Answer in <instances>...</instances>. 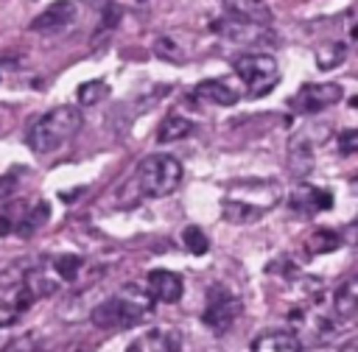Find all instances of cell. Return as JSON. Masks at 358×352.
<instances>
[{"label": "cell", "instance_id": "484cf974", "mask_svg": "<svg viewBox=\"0 0 358 352\" xmlns=\"http://www.w3.org/2000/svg\"><path fill=\"white\" fill-rule=\"evenodd\" d=\"M117 20H120V6H103V20H101V31H106V28L117 25Z\"/></svg>", "mask_w": 358, "mask_h": 352}, {"label": "cell", "instance_id": "4fadbf2b", "mask_svg": "<svg viewBox=\"0 0 358 352\" xmlns=\"http://www.w3.org/2000/svg\"><path fill=\"white\" fill-rule=\"evenodd\" d=\"M224 14H232L238 20H246V22H255V25H263L268 28L271 22V8L266 3H255V0H227L224 6Z\"/></svg>", "mask_w": 358, "mask_h": 352}, {"label": "cell", "instance_id": "603a6c76", "mask_svg": "<svg viewBox=\"0 0 358 352\" xmlns=\"http://www.w3.org/2000/svg\"><path fill=\"white\" fill-rule=\"evenodd\" d=\"M101 98H109V84L106 81H87L78 87V101L81 103H98Z\"/></svg>", "mask_w": 358, "mask_h": 352}, {"label": "cell", "instance_id": "8fae6325", "mask_svg": "<svg viewBox=\"0 0 358 352\" xmlns=\"http://www.w3.org/2000/svg\"><path fill=\"white\" fill-rule=\"evenodd\" d=\"M221 215H224L229 223H255V221H260V218L266 215V210L229 193V196L221 198Z\"/></svg>", "mask_w": 358, "mask_h": 352}, {"label": "cell", "instance_id": "2e32d148", "mask_svg": "<svg viewBox=\"0 0 358 352\" xmlns=\"http://www.w3.org/2000/svg\"><path fill=\"white\" fill-rule=\"evenodd\" d=\"M333 310L338 318H352L358 310V282L350 277L333 296Z\"/></svg>", "mask_w": 358, "mask_h": 352}, {"label": "cell", "instance_id": "6da1fadb", "mask_svg": "<svg viewBox=\"0 0 358 352\" xmlns=\"http://www.w3.org/2000/svg\"><path fill=\"white\" fill-rule=\"evenodd\" d=\"M81 129V112L70 103L64 106H53L45 115H39L36 120H31L28 131H25V142L34 154H53L59 151L64 142H70Z\"/></svg>", "mask_w": 358, "mask_h": 352}, {"label": "cell", "instance_id": "4316f807", "mask_svg": "<svg viewBox=\"0 0 358 352\" xmlns=\"http://www.w3.org/2000/svg\"><path fill=\"white\" fill-rule=\"evenodd\" d=\"M8 352H34V346H31V335H28V338L14 341V344L8 346Z\"/></svg>", "mask_w": 358, "mask_h": 352}, {"label": "cell", "instance_id": "8992f818", "mask_svg": "<svg viewBox=\"0 0 358 352\" xmlns=\"http://www.w3.org/2000/svg\"><path fill=\"white\" fill-rule=\"evenodd\" d=\"M344 95L341 84L336 81H322V84H305L294 98H291V109L296 115H316L333 103H338Z\"/></svg>", "mask_w": 358, "mask_h": 352}, {"label": "cell", "instance_id": "9a60e30c", "mask_svg": "<svg viewBox=\"0 0 358 352\" xmlns=\"http://www.w3.org/2000/svg\"><path fill=\"white\" fill-rule=\"evenodd\" d=\"M313 148H310V142L299 134V137H294L291 140V145H288V168H291V173L294 176H308L310 170H313Z\"/></svg>", "mask_w": 358, "mask_h": 352}, {"label": "cell", "instance_id": "44dd1931", "mask_svg": "<svg viewBox=\"0 0 358 352\" xmlns=\"http://www.w3.org/2000/svg\"><path fill=\"white\" fill-rule=\"evenodd\" d=\"M84 265V260L78 257V254H62V257H56L53 260V271L62 277V279H67V282H73L76 277H78V268Z\"/></svg>", "mask_w": 358, "mask_h": 352}, {"label": "cell", "instance_id": "ba28073f", "mask_svg": "<svg viewBox=\"0 0 358 352\" xmlns=\"http://www.w3.org/2000/svg\"><path fill=\"white\" fill-rule=\"evenodd\" d=\"M148 296L154 302H165V305H173L182 299V291H185V282L179 274L173 271H165V268H154L148 271Z\"/></svg>", "mask_w": 358, "mask_h": 352}, {"label": "cell", "instance_id": "7c38bea8", "mask_svg": "<svg viewBox=\"0 0 358 352\" xmlns=\"http://www.w3.org/2000/svg\"><path fill=\"white\" fill-rule=\"evenodd\" d=\"M252 352H302V344L291 330H268L252 341Z\"/></svg>", "mask_w": 358, "mask_h": 352}, {"label": "cell", "instance_id": "5b68a950", "mask_svg": "<svg viewBox=\"0 0 358 352\" xmlns=\"http://www.w3.org/2000/svg\"><path fill=\"white\" fill-rule=\"evenodd\" d=\"M243 313V302L227 291L224 285H213L207 291V305H204V313H201V321L213 330V332H227L238 316Z\"/></svg>", "mask_w": 358, "mask_h": 352}, {"label": "cell", "instance_id": "ac0fdd59", "mask_svg": "<svg viewBox=\"0 0 358 352\" xmlns=\"http://www.w3.org/2000/svg\"><path fill=\"white\" fill-rule=\"evenodd\" d=\"M338 246H341V237H338V232H333V229H324V226L313 229V232L308 235V240H305V249H308V254H327V251H333V249H338Z\"/></svg>", "mask_w": 358, "mask_h": 352}, {"label": "cell", "instance_id": "277c9868", "mask_svg": "<svg viewBox=\"0 0 358 352\" xmlns=\"http://www.w3.org/2000/svg\"><path fill=\"white\" fill-rule=\"evenodd\" d=\"M148 313V302H137V299H106L98 307H92L90 321L98 330H129L134 324H140V318Z\"/></svg>", "mask_w": 358, "mask_h": 352}, {"label": "cell", "instance_id": "f546056e", "mask_svg": "<svg viewBox=\"0 0 358 352\" xmlns=\"http://www.w3.org/2000/svg\"><path fill=\"white\" fill-rule=\"evenodd\" d=\"M126 352H143V346L140 344H131V346H126Z\"/></svg>", "mask_w": 358, "mask_h": 352}, {"label": "cell", "instance_id": "3957f363", "mask_svg": "<svg viewBox=\"0 0 358 352\" xmlns=\"http://www.w3.org/2000/svg\"><path fill=\"white\" fill-rule=\"evenodd\" d=\"M235 75L246 84L249 98H263L280 84V67L271 53H243L241 59L232 61Z\"/></svg>", "mask_w": 358, "mask_h": 352}, {"label": "cell", "instance_id": "cb8c5ba5", "mask_svg": "<svg viewBox=\"0 0 358 352\" xmlns=\"http://www.w3.org/2000/svg\"><path fill=\"white\" fill-rule=\"evenodd\" d=\"M338 151H341L344 156H350V154L358 151V131H355V129L341 131V137H338Z\"/></svg>", "mask_w": 358, "mask_h": 352}, {"label": "cell", "instance_id": "d4e9b609", "mask_svg": "<svg viewBox=\"0 0 358 352\" xmlns=\"http://www.w3.org/2000/svg\"><path fill=\"white\" fill-rule=\"evenodd\" d=\"M154 50L159 53V56H165V59H171V61H176L179 56H176V45L168 39V36H159V42L154 45Z\"/></svg>", "mask_w": 358, "mask_h": 352}, {"label": "cell", "instance_id": "52a82bcc", "mask_svg": "<svg viewBox=\"0 0 358 352\" xmlns=\"http://www.w3.org/2000/svg\"><path fill=\"white\" fill-rule=\"evenodd\" d=\"M213 31L238 42V45H260V42H268V28L263 25H255V22H246V20H238L232 14H224L221 20L213 22Z\"/></svg>", "mask_w": 358, "mask_h": 352}, {"label": "cell", "instance_id": "5bb4252c", "mask_svg": "<svg viewBox=\"0 0 358 352\" xmlns=\"http://www.w3.org/2000/svg\"><path fill=\"white\" fill-rule=\"evenodd\" d=\"M193 95L201 98V101H207V103H215V106H235L241 101V95L224 78H207V81H201L193 89Z\"/></svg>", "mask_w": 358, "mask_h": 352}, {"label": "cell", "instance_id": "7402d4cb", "mask_svg": "<svg viewBox=\"0 0 358 352\" xmlns=\"http://www.w3.org/2000/svg\"><path fill=\"white\" fill-rule=\"evenodd\" d=\"M182 243H185V249H187L190 254H204V251L210 249V240H207V235H204L199 226H185Z\"/></svg>", "mask_w": 358, "mask_h": 352}, {"label": "cell", "instance_id": "83f0119b", "mask_svg": "<svg viewBox=\"0 0 358 352\" xmlns=\"http://www.w3.org/2000/svg\"><path fill=\"white\" fill-rule=\"evenodd\" d=\"M8 232H11V221H8L6 215H0V237L8 235Z\"/></svg>", "mask_w": 358, "mask_h": 352}, {"label": "cell", "instance_id": "7a4b0ae2", "mask_svg": "<svg viewBox=\"0 0 358 352\" xmlns=\"http://www.w3.org/2000/svg\"><path fill=\"white\" fill-rule=\"evenodd\" d=\"M182 162L171 154H148L137 168V190L148 198L171 196L182 182Z\"/></svg>", "mask_w": 358, "mask_h": 352}, {"label": "cell", "instance_id": "e0dca14e", "mask_svg": "<svg viewBox=\"0 0 358 352\" xmlns=\"http://www.w3.org/2000/svg\"><path fill=\"white\" fill-rule=\"evenodd\" d=\"M190 131H193V120H187L185 115H168L157 129V142H176Z\"/></svg>", "mask_w": 358, "mask_h": 352}, {"label": "cell", "instance_id": "30bf717a", "mask_svg": "<svg viewBox=\"0 0 358 352\" xmlns=\"http://www.w3.org/2000/svg\"><path fill=\"white\" fill-rule=\"evenodd\" d=\"M73 17H76V3H53V6H48L42 14H36V17L31 20V31H36V34H50V31L64 28Z\"/></svg>", "mask_w": 358, "mask_h": 352}, {"label": "cell", "instance_id": "9c48e42d", "mask_svg": "<svg viewBox=\"0 0 358 352\" xmlns=\"http://www.w3.org/2000/svg\"><path fill=\"white\" fill-rule=\"evenodd\" d=\"M288 204H291V210H296V212H302V215H313V212H319V210H330L333 196H330L327 190H322V187L299 184V187L291 193Z\"/></svg>", "mask_w": 358, "mask_h": 352}, {"label": "cell", "instance_id": "d6986e66", "mask_svg": "<svg viewBox=\"0 0 358 352\" xmlns=\"http://www.w3.org/2000/svg\"><path fill=\"white\" fill-rule=\"evenodd\" d=\"M48 218H50L48 201H36L31 210H25V215H22V221H20V226H17V235H20V237H31Z\"/></svg>", "mask_w": 358, "mask_h": 352}, {"label": "cell", "instance_id": "f1b7e54d", "mask_svg": "<svg viewBox=\"0 0 358 352\" xmlns=\"http://www.w3.org/2000/svg\"><path fill=\"white\" fill-rule=\"evenodd\" d=\"M338 352H358V346H355V341H347V344H344Z\"/></svg>", "mask_w": 358, "mask_h": 352}, {"label": "cell", "instance_id": "ffe728a7", "mask_svg": "<svg viewBox=\"0 0 358 352\" xmlns=\"http://www.w3.org/2000/svg\"><path fill=\"white\" fill-rule=\"evenodd\" d=\"M347 56V45L344 42H327L319 53H316V67L319 70H333L336 64H341Z\"/></svg>", "mask_w": 358, "mask_h": 352}]
</instances>
